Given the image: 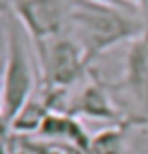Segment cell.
Segmentation results:
<instances>
[{
	"label": "cell",
	"mask_w": 148,
	"mask_h": 154,
	"mask_svg": "<svg viewBox=\"0 0 148 154\" xmlns=\"http://www.w3.org/2000/svg\"><path fill=\"white\" fill-rule=\"evenodd\" d=\"M146 29V24L130 14L128 8L91 0H69L67 32L81 47L89 65L112 47L126 41L132 43Z\"/></svg>",
	"instance_id": "cell-1"
},
{
	"label": "cell",
	"mask_w": 148,
	"mask_h": 154,
	"mask_svg": "<svg viewBox=\"0 0 148 154\" xmlns=\"http://www.w3.org/2000/svg\"><path fill=\"white\" fill-rule=\"evenodd\" d=\"M2 26H4V77H2V130H6L24 108V103L35 95L37 77L29 53V43L24 29L18 23L8 4L2 2Z\"/></svg>",
	"instance_id": "cell-2"
},
{
	"label": "cell",
	"mask_w": 148,
	"mask_h": 154,
	"mask_svg": "<svg viewBox=\"0 0 148 154\" xmlns=\"http://www.w3.org/2000/svg\"><path fill=\"white\" fill-rule=\"evenodd\" d=\"M35 45L59 38L67 31L69 2L63 0H4Z\"/></svg>",
	"instance_id": "cell-3"
},
{
	"label": "cell",
	"mask_w": 148,
	"mask_h": 154,
	"mask_svg": "<svg viewBox=\"0 0 148 154\" xmlns=\"http://www.w3.org/2000/svg\"><path fill=\"white\" fill-rule=\"evenodd\" d=\"M108 89L118 106L122 97H128L130 106L138 108V116L148 120V29L130 43V49L126 53L124 75L114 85L108 83Z\"/></svg>",
	"instance_id": "cell-4"
},
{
	"label": "cell",
	"mask_w": 148,
	"mask_h": 154,
	"mask_svg": "<svg viewBox=\"0 0 148 154\" xmlns=\"http://www.w3.org/2000/svg\"><path fill=\"white\" fill-rule=\"evenodd\" d=\"M65 114H71L75 118L87 116V118H95V120H103V122H114V126H122V124L146 126L148 124L142 120L130 118L118 106L112 91L108 89V83L101 81L95 69H89V81L81 87V91L77 95H73L69 100Z\"/></svg>",
	"instance_id": "cell-5"
},
{
	"label": "cell",
	"mask_w": 148,
	"mask_h": 154,
	"mask_svg": "<svg viewBox=\"0 0 148 154\" xmlns=\"http://www.w3.org/2000/svg\"><path fill=\"white\" fill-rule=\"evenodd\" d=\"M39 136L49 142L73 146L83 154H91V138L85 134L83 126L77 122V118L65 114V112H51L41 128Z\"/></svg>",
	"instance_id": "cell-6"
},
{
	"label": "cell",
	"mask_w": 148,
	"mask_h": 154,
	"mask_svg": "<svg viewBox=\"0 0 148 154\" xmlns=\"http://www.w3.org/2000/svg\"><path fill=\"white\" fill-rule=\"evenodd\" d=\"M51 114V108L41 95H32L31 100L24 103V108L16 114L12 124L4 130L6 134H14V136H31V134H39L43 124Z\"/></svg>",
	"instance_id": "cell-7"
},
{
	"label": "cell",
	"mask_w": 148,
	"mask_h": 154,
	"mask_svg": "<svg viewBox=\"0 0 148 154\" xmlns=\"http://www.w3.org/2000/svg\"><path fill=\"white\" fill-rule=\"evenodd\" d=\"M138 128L136 124H122L101 130L91 138V154H122L126 130Z\"/></svg>",
	"instance_id": "cell-8"
},
{
	"label": "cell",
	"mask_w": 148,
	"mask_h": 154,
	"mask_svg": "<svg viewBox=\"0 0 148 154\" xmlns=\"http://www.w3.org/2000/svg\"><path fill=\"white\" fill-rule=\"evenodd\" d=\"M91 2H101V4H112V6H120V8H128L130 10V4L126 0H91Z\"/></svg>",
	"instance_id": "cell-9"
},
{
	"label": "cell",
	"mask_w": 148,
	"mask_h": 154,
	"mask_svg": "<svg viewBox=\"0 0 148 154\" xmlns=\"http://www.w3.org/2000/svg\"><path fill=\"white\" fill-rule=\"evenodd\" d=\"M130 6L132 4H138V6H142V8H148V0H126Z\"/></svg>",
	"instance_id": "cell-10"
}]
</instances>
